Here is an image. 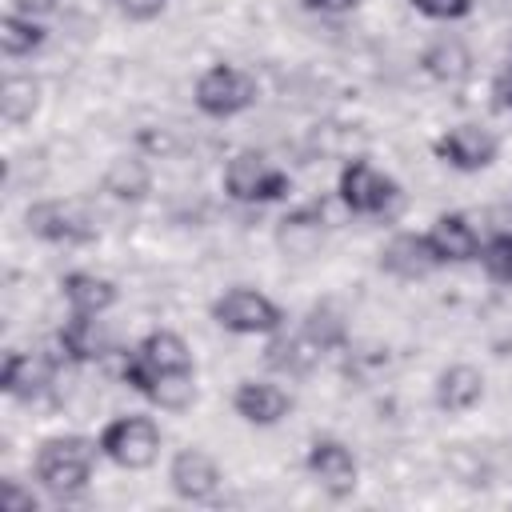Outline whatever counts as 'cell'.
<instances>
[{"mask_svg":"<svg viewBox=\"0 0 512 512\" xmlns=\"http://www.w3.org/2000/svg\"><path fill=\"white\" fill-rule=\"evenodd\" d=\"M96 452L100 444H92L88 436H52L36 452V480L52 496H76L92 480Z\"/></svg>","mask_w":512,"mask_h":512,"instance_id":"obj_1","label":"cell"},{"mask_svg":"<svg viewBox=\"0 0 512 512\" xmlns=\"http://www.w3.org/2000/svg\"><path fill=\"white\" fill-rule=\"evenodd\" d=\"M96 444H100V456H108L112 464L140 472V468H152L160 456V428L152 416H116L104 424Z\"/></svg>","mask_w":512,"mask_h":512,"instance_id":"obj_2","label":"cell"},{"mask_svg":"<svg viewBox=\"0 0 512 512\" xmlns=\"http://www.w3.org/2000/svg\"><path fill=\"white\" fill-rule=\"evenodd\" d=\"M212 320L236 336H268V332H280L284 312L276 300H268L256 288H228L224 296L212 300Z\"/></svg>","mask_w":512,"mask_h":512,"instance_id":"obj_3","label":"cell"},{"mask_svg":"<svg viewBox=\"0 0 512 512\" xmlns=\"http://www.w3.org/2000/svg\"><path fill=\"white\" fill-rule=\"evenodd\" d=\"M256 100V80L236 64H212L196 80V108L212 120H228Z\"/></svg>","mask_w":512,"mask_h":512,"instance_id":"obj_4","label":"cell"},{"mask_svg":"<svg viewBox=\"0 0 512 512\" xmlns=\"http://www.w3.org/2000/svg\"><path fill=\"white\" fill-rule=\"evenodd\" d=\"M288 188H292L288 172L272 168V164H268L264 156H256V152H240V156H232L228 168H224V192H228L236 204H268V200L288 196Z\"/></svg>","mask_w":512,"mask_h":512,"instance_id":"obj_5","label":"cell"},{"mask_svg":"<svg viewBox=\"0 0 512 512\" xmlns=\"http://www.w3.org/2000/svg\"><path fill=\"white\" fill-rule=\"evenodd\" d=\"M336 192H340V200H344L348 212H356V216H380V212L396 200L400 188H396V180L384 176L376 164L352 160V164H344Z\"/></svg>","mask_w":512,"mask_h":512,"instance_id":"obj_6","label":"cell"},{"mask_svg":"<svg viewBox=\"0 0 512 512\" xmlns=\"http://www.w3.org/2000/svg\"><path fill=\"white\" fill-rule=\"evenodd\" d=\"M304 468L312 472V480H316L332 500H344V496L356 492V476H360L356 456H352L348 444H340V440H332V436L312 440V448H308V456H304Z\"/></svg>","mask_w":512,"mask_h":512,"instance_id":"obj_7","label":"cell"},{"mask_svg":"<svg viewBox=\"0 0 512 512\" xmlns=\"http://www.w3.org/2000/svg\"><path fill=\"white\" fill-rule=\"evenodd\" d=\"M24 224L32 236L52 240V244H84L96 236V224L80 212V204H64V200H40L24 212Z\"/></svg>","mask_w":512,"mask_h":512,"instance_id":"obj_8","label":"cell"},{"mask_svg":"<svg viewBox=\"0 0 512 512\" xmlns=\"http://www.w3.org/2000/svg\"><path fill=\"white\" fill-rule=\"evenodd\" d=\"M432 152H436L444 164H452L456 172H480V168H488V164L496 160L500 144H496V136H492L488 128H480V124H456V128H448V132L432 144Z\"/></svg>","mask_w":512,"mask_h":512,"instance_id":"obj_9","label":"cell"},{"mask_svg":"<svg viewBox=\"0 0 512 512\" xmlns=\"http://www.w3.org/2000/svg\"><path fill=\"white\" fill-rule=\"evenodd\" d=\"M168 484H172V492H176L180 500L204 504V500H212L216 488H220V468H216V460H212L208 452H200V448H180V452L172 456V464H168Z\"/></svg>","mask_w":512,"mask_h":512,"instance_id":"obj_10","label":"cell"},{"mask_svg":"<svg viewBox=\"0 0 512 512\" xmlns=\"http://www.w3.org/2000/svg\"><path fill=\"white\" fill-rule=\"evenodd\" d=\"M380 268L400 280H416V276H428L432 268H440V256L432 252L428 232H400L380 248Z\"/></svg>","mask_w":512,"mask_h":512,"instance_id":"obj_11","label":"cell"},{"mask_svg":"<svg viewBox=\"0 0 512 512\" xmlns=\"http://www.w3.org/2000/svg\"><path fill=\"white\" fill-rule=\"evenodd\" d=\"M232 408H236L240 420L268 428V424H280V420L292 412V396H288L280 384L244 380V384H236V392H232Z\"/></svg>","mask_w":512,"mask_h":512,"instance_id":"obj_12","label":"cell"},{"mask_svg":"<svg viewBox=\"0 0 512 512\" xmlns=\"http://www.w3.org/2000/svg\"><path fill=\"white\" fill-rule=\"evenodd\" d=\"M428 244L440 256V264H468V260L480 256V236L468 224V216H460V212L436 216L432 228H428Z\"/></svg>","mask_w":512,"mask_h":512,"instance_id":"obj_13","label":"cell"},{"mask_svg":"<svg viewBox=\"0 0 512 512\" xmlns=\"http://www.w3.org/2000/svg\"><path fill=\"white\" fill-rule=\"evenodd\" d=\"M480 400H484V376H480V368L452 364V368L440 372V380H436V404L448 416H460V412L476 408Z\"/></svg>","mask_w":512,"mask_h":512,"instance_id":"obj_14","label":"cell"},{"mask_svg":"<svg viewBox=\"0 0 512 512\" xmlns=\"http://www.w3.org/2000/svg\"><path fill=\"white\" fill-rule=\"evenodd\" d=\"M52 380V364L44 356H32V352H8L4 356V368H0V388L16 400H28L36 392H44Z\"/></svg>","mask_w":512,"mask_h":512,"instance_id":"obj_15","label":"cell"},{"mask_svg":"<svg viewBox=\"0 0 512 512\" xmlns=\"http://www.w3.org/2000/svg\"><path fill=\"white\" fill-rule=\"evenodd\" d=\"M136 356L148 364L152 380H156L160 372H192V352H188V344H184L176 332H168V328L148 332V336L136 344ZM144 396H148V392H144Z\"/></svg>","mask_w":512,"mask_h":512,"instance_id":"obj_16","label":"cell"},{"mask_svg":"<svg viewBox=\"0 0 512 512\" xmlns=\"http://www.w3.org/2000/svg\"><path fill=\"white\" fill-rule=\"evenodd\" d=\"M60 292L68 300L72 312H84V316H100L116 304V284L96 276V272H68L60 280Z\"/></svg>","mask_w":512,"mask_h":512,"instance_id":"obj_17","label":"cell"},{"mask_svg":"<svg viewBox=\"0 0 512 512\" xmlns=\"http://www.w3.org/2000/svg\"><path fill=\"white\" fill-rule=\"evenodd\" d=\"M60 348H64V356L68 360H76V364H88V360H100L104 352H108V336H104V328H100V320L96 316H84V312H72L68 320H64V328H60Z\"/></svg>","mask_w":512,"mask_h":512,"instance_id":"obj_18","label":"cell"},{"mask_svg":"<svg viewBox=\"0 0 512 512\" xmlns=\"http://www.w3.org/2000/svg\"><path fill=\"white\" fill-rule=\"evenodd\" d=\"M40 44H44V28H40L32 16L8 12V16L0 20V52H4L8 60H16V56H32Z\"/></svg>","mask_w":512,"mask_h":512,"instance_id":"obj_19","label":"cell"},{"mask_svg":"<svg viewBox=\"0 0 512 512\" xmlns=\"http://www.w3.org/2000/svg\"><path fill=\"white\" fill-rule=\"evenodd\" d=\"M148 400L160 404L164 412H184V408H192V400H196V380H192V372H160V376L152 380V388H148Z\"/></svg>","mask_w":512,"mask_h":512,"instance_id":"obj_20","label":"cell"},{"mask_svg":"<svg viewBox=\"0 0 512 512\" xmlns=\"http://www.w3.org/2000/svg\"><path fill=\"white\" fill-rule=\"evenodd\" d=\"M36 96H40L36 80H28V76H8L4 88H0V112H4V120H8V124H24V120H32V112H36Z\"/></svg>","mask_w":512,"mask_h":512,"instance_id":"obj_21","label":"cell"},{"mask_svg":"<svg viewBox=\"0 0 512 512\" xmlns=\"http://www.w3.org/2000/svg\"><path fill=\"white\" fill-rule=\"evenodd\" d=\"M480 260L488 268L492 280L500 284H512V232H496L480 244Z\"/></svg>","mask_w":512,"mask_h":512,"instance_id":"obj_22","label":"cell"},{"mask_svg":"<svg viewBox=\"0 0 512 512\" xmlns=\"http://www.w3.org/2000/svg\"><path fill=\"white\" fill-rule=\"evenodd\" d=\"M424 64H428L432 76H440V80H456V76L468 72V52H464L460 44H436V48L424 52Z\"/></svg>","mask_w":512,"mask_h":512,"instance_id":"obj_23","label":"cell"},{"mask_svg":"<svg viewBox=\"0 0 512 512\" xmlns=\"http://www.w3.org/2000/svg\"><path fill=\"white\" fill-rule=\"evenodd\" d=\"M108 188L120 196V200H140L148 192V172L132 160H120L112 172H108Z\"/></svg>","mask_w":512,"mask_h":512,"instance_id":"obj_24","label":"cell"},{"mask_svg":"<svg viewBox=\"0 0 512 512\" xmlns=\"http://www.w3.org/2000/svg\"><path fill=\"white\" fill-rule=\"evenodd\" d=\"M408 4L416 12H424L428 20H464L476 0H408Z\"/></svg>","mask_w":512,"mask_h":512,"instance_id":"obj_25","label":"cell"},{"mask_svg":"<svg viewBox=\"0 0 512 512\" xmlns=\"http://www.w3.org/2000/svg\"><path fill=\"white\" fill-rule=\"evenodd\" d=\"M0 508L4 512H36V496L16 480H0Z\"/></svg>","mask_w":512,"mask_h":512,"instance_id":"obj_26","label":"cell"},{"mask_svg":"<svg viewBox=\"0 0 512 512\" xmlns=\"http://www.w3.org/2000/svg\"><path fill=\"white\" fill-rule=\"evenodd\" d=\"M128 20H156L168 0H112Z\"/></svg>","mask_w":512,"mask_h":512,"instance_id":"obj_27","label":"cell"},{"mask_svg":"<svg viewBox=\"0 0 512 512\" xmlns=\"http://www.w3.org/2000/svg\"><path fill=\"white\" fill-rule=\"evenodd\" d=\"M492 96H496V108H500V112H512V68H508L504 76H496Z\"/></svg>","mask_w":512,"mask_h":512,"instance_id":"obj_28","label":"cell"},{"mask_svg":"<svg viewBox=\"0 0 512 512\" xmlns=\"http://www.w3.org/2000/svg\"><path fill=\"white\" fill-rule=\"evenodd\" d=\"M12 4V12H20V16H40V12H52L56 8V0H8Z\"/></svg>","mask_w":512,"mask_h":512,"instance_id":"obj_29","label":"cell"},{"mask_svg":"<svg viewBox=\"0 0 512 512\" xmlns=\"http://www.w3.org/2000/svg\"><path fill=\"white\" fill-rule=\"evenodd\" d=\"M360 0H304V8H312V12H352Z\"/></svg>","mask_w":512,"mask_h":512,"instance_id":"obj_30","label":"cell"}]
</instances>
